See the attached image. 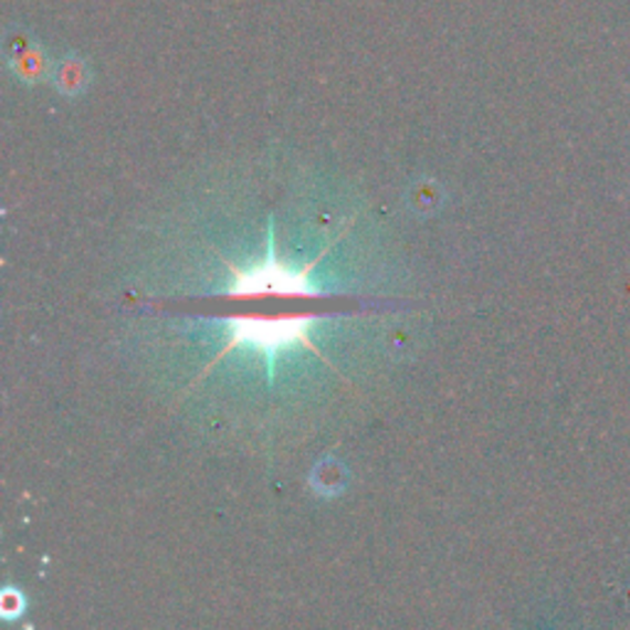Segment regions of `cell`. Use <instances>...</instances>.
<instances>
[{"label":"cell","mask_w":630,"mask_h":630,"mask_svg":"<svg viewBox=\"0 0 630 630\" xmlns=\"http://www.w3.org/2000/svg\"><path fill=\"white\" fill-rule=\"evenodd\" d=\"M325 252H328V249H325ZM321 256H318V262H321ZM315 264L296 269V266H288L281 262L276 254L274 227H269V249H266L264 262H259L249 269L227 264V269H230V284H227L224 288V298H230V301L323 298L325 293L311 281V271L315 269Z\"/></svg>","instance_id":"6da1fadb"},{"label":"cell","mask_w":630,"mask_h":630,"mask_svg":"<svg viewBox=\"0 0 630 630\" xmlns=\"http://www.w3.org/2000/svg\"><path fill=\"white\" fill-rule=\"evenodd\" d=\"M321 321L318 313H244L227 318L230 343L227 350L234 347H254L266 357L269 369L274 367L276 355L293 345H311V330Z\"/></svg>","instance_id":"7a4b0ae2"},{"label":"cell","mask_w":630,"mask_h":630,"mask_svg":"<svg viewBox=\"0 0 630 630\" xmlns=\"http://www.w3.org/2000/svg\"><path fill=\"white\" fill-rule=\"evenodd\" d=\"M6 64L18 82L28 86L50 84L54 62L28 30H13L6 35Z\"/></svg>","instance_id":"3957f363"},{"label":"cell","mask_w":630,"mask_h":630,"mask_svg":"<svg viewBox=\"0 0 630 630\" xmlns=\"http://www.w3.org/2000/svg\"><path fill=\"white\" fill-rule=\"evenodd\" d=\"M52 90L57 92L60 96H67V99H74V96H82L92 84V67L82 54H64L57 62H54L52 70Z\"/></svg>","instance_id":"277c9868"},{"label":"cell","mask_w":630,"mask_h":630,"mask_svg":"<svg viewBox=\"0 0 630 630\" xmlns=\"http://www.w3.org/2000/svg\"><path fill=\"white\" fill-rule=\"evenodd\" d=\"M443 202H447V190L433 178H417L407 188V210L419 220H429L437 214Z\"/></svg>","instance_id":"5b68a950"}]
</instances>
